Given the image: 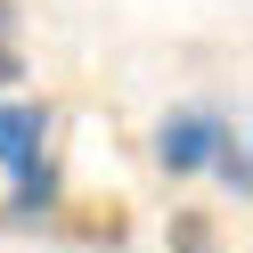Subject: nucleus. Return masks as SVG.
I'll use <instances>...</instances> for the list:
<instances>
[{
    "instance_id": "obj_1",
    "label": "nucleus",
    "mask_w": 253,
    "mask_h": 253,
    "mask_svg": "<svg viewBox=\"0 0 253 253\" xmlns=\"http://www.w3.org/2000/svg\"><path fill=\"white\" fill-rule=\"evenodd\" d=\"M220 131H229L220 115L180 106V115L155 123V164H164V171H196V164H212V139H220Z\"/></svg>"
},
{
    "instance_id": "obj_2",
    "label": "nucleus",
    "mask_w": 253,
    "mask_h": 253,
    "mask_svg": "<svg viewBox=\"0 0 253 253\" xmlns=\"http://www.w3.org/2000/svg\"><path fill=\"white\" fill-rule=\"evenodd\" d=\"M41 155H49V106L41 98H0V164L33 171Z\"/></svg>"
},
{
    "instance_id": "obj_3",
    "label": "nucleus",
    "mask_w": 253,
    "mask_h": 253,
    "mask_svg": "<svg viewBox=\"0 0 253 253\" xmlns=\"http://www.w3.org/2000/svg\"><path fill=\"white\" fill-rule=\"evenodd\" d=\"M33 220H57V164L49 155L33 171H17V196L0 204V229H33Z\"/></svg>"
},
{
    "instance_id": "obj_4",
    "label": "nucleus",
    "mask_w": 253,
    "mask_h": 253,
    "mask_svg": "<svg viewBox=\"0 0 253 253\" xmlns=\"http://www.w3.org/2000/svg\"><path fill=\"white\" fill-rule=\"evenodd\" d=\"M57 229L82 237V245H123V237H131V212H123V196H98V204H82V212H57Z\"/></svg>"
},
{
    "instance_id": "obj_5",
    "label": "nucleus",
    "mask_w": 253,
    "mask_h": 253,
    "mask_svg": "<svg viewBox=\"0 0 253 253\" xmlns=\"http://www.w3.org/2000/svg\"><path fill=\"white\" fill-rule=\"evenodd\" d=\"M212 171L229 180V196H245V188H253V171H245V131H237V123L212 139Z\"/></svg>"
},
{
    "instance_id": "obj_6",
    "label": "nucleus",
    "mask_w": 253,
    "mask_h": 253,
    "mask_svg": "<svg viewBox=\"0 0 253 253\" xmlns=\"http://www.w3.org/2000/svg\"><path fill=\"white\" fill-rule=\"evenodd\" d=\"M171 253H220V229L204 212H171Z\"/></svg>"
},
{
    "instance_id": "obj_7",
    "label": "nucleus",
    "mask_w": 253,
    "mask_h": 253,
    "mask_svg": "<svg viewBox=\"0 0 253 253\" xmlns=\"http://www.w3.org/2000/svg\"><path fill=\"white\" fill-rule=\"evenodd\" d=\"M17 74H25V57H17V49H8V41H0V90L17 82Z\"/></svg>"
},
{
    "instance_id": "obj_8",
    "label": "nucleus",
    "mask_w": 253,
    "mask_h": 253,
    "mask_svg": "<svg viewBox=\"0 0 253 253\" xmlns=\"http://www.w3.org/2000/svg\"><path fill=\"white\" fill-rule=\"evenodd\" d=\"M8 25H17V8H8V0H0V41H8Z\"/></svg>"
}]
</instances>
